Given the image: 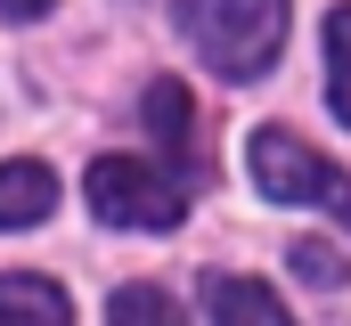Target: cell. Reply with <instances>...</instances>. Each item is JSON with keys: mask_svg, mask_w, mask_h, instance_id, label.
Here are the masks:
<instances>
[{"mask_svg": "<svg viewBox=\"0 0 351 326\" xmlns=\"http://www.w3.org/2000/svg\"><path fill=\"white\" fill-rule=\"evenodd\" d=\"M180 33L221 82H262L286 49V0H180Z\"/></svg>", "mask_w": 351, "mask_h": 326, "instance_id": "obj_1", "label": "cell"}, {"mask_svg": "<svg viewBox=\"0 0 351 326\" xmlns=\"http://www.w3.org/2000/svg\"><path fill=\"white\" fill-rule=\"evenodd\" d=\"M245 163H254V188H262L269 204H327V212L351 229V179L319 155L311 139H294L286 123H262L254 147H245Z\"/></svg>", "mask_w": 351, "mask_h": 326, "instance_id": "obj_2", "label": "cell"}, {"mask_svg": "<svg viewBox=\"0 0 351 326\" xmlns=\"http://www.w3.org/2000/svg\"><path fill=\"white\" fill-rule=\"evenodd\" d=\"M90 212H98L106 229H180L188 188H180V179H164V163L98 155V163H90Z\"/></svg>", "mask_w": 351, "mask_h": 326, "instance_id": "obj_3", "label": "cell"}, {"mask_svg": "<svg viewBox=\"0 0 351 326\" xmlns=\"http://www.w3.org/2000/svg\"><path fill=\"white\" fill-rule=\"evenodd\" d=\"M58 212V171L33 155L0 163V229H33V221H49Z\"/></svg>", "mask_w": 351, "mask_h": 326, "instance_id": "obj_4", "label": "cell"}, {"mask_svg": "<svg viewBox=\"0 0 351 326\" xmlns=\"http://www.w3.org/2000/svg\"><path fill=\"white\" fill-rule=\"evenodd\" d=\"M204 310H213V326H294L262 277H204Z\"/></svg>", "mask_w": 351, "mask_h": 326, "instance_id": "obj_5", "label": "cell"}, {"mask_svg": "<svg viewBox=\"0 0 351 326\" xmlns=\"http://www.w3.org/2000/svg\"><path fill=\"white\" fill-rule=\"evenodd\" d=\"M0 326H74V310H66V294H58L49 277L8 269V277H0Z\"/></svg>", "mask_w": 351, "mask_h": 326, "instance_id": "obj_6", "label": "cell"}, {"mask_svg": "<svg viewBox=\"0 0 351 326\" xmlns=\"http://www.w3.org/2000/svg\"><path fill=\"white\" fill-rule=\"evenodd\" d=\"M147 131L172 147V155H196V106H188V82H147Z\"/></svg>", "mask_w": 351, "mask_h": 326, "instance_id": "obj_7", "label": "cell"}, {"mask_svg": "<svg viewBox=\"0 0 351 326\" xmlns=\"http://www.w3.org/2000/svg\"><path fill=\"white\" fill-rule=\"evenodd\" d=\"M106 326H188V318H180V302L164 286H123L106 302Z\"/></svg>", "mask_w": 351, "mask_h": 326, "instance_id": "obj_8", "label": "cell"}, {"mask_svg": "<svg viewBox=\"0 0 351 326\" xmlns=\"http://www.w3.org/2000/svg\"><path fill=\"white\" fill-rule=\"evenodd\" d=\"M327 98H335V114L351 123V8L327 16Z\"/></svg>", "mask_w": 351, "mask_h": 326, "instance_id": "obj_9", "label": "cell"}, {"mask_svg": "<svg viewBox=\"0 0 351 326\" xmlns=\"http://www.w3.org/2000/svg\"><path fill=\"white\" fill-rule=\"evenodd\" d=\"M294 269H302L319 294H335V286H343V253H335V244H319V237H294Z\"/></svg>", "mask_w": 351, "mask_h": 326, "instance_id": "obj_10", "label": "cell"}, {"mask_svg": "<svg viewBox=\"0 0 351 326\" xmlns=\"http://www.w3.org/2000/svg\"><path fill=\"white\" fill-rule=\"evenodd\" d=\"M49 0H0V16H41Z\"/></svg>", "mask_w": 351, "mask_h": 326, "instance_id": "obj_11", "label": "cell"}]
</instances>
